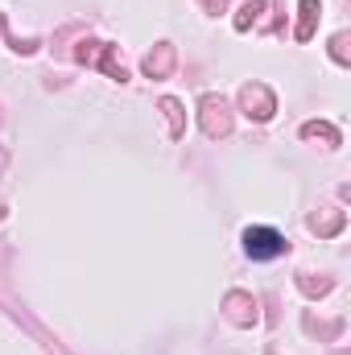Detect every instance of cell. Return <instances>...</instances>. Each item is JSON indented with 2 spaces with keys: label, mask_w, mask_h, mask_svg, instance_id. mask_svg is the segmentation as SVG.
I'll return each instance as SVG.
<instances>
[{
  "label": "cell",
  "mask_w": 351,
  "mask_h": 355,
  "mask_svg": "<svg viewBox=\"0 0 351 355\" xmlns=\"http://www.w3.org/2000/svg\"><path fill=\"white\" fill-rule=\"evenodd\" d=\"M244 252L252 261H277L285 252V236L273 232V227H248L244 232Z\"/></svg>",
  "instance_id": "6da1fadb"
}]
</instances>
